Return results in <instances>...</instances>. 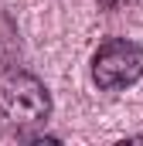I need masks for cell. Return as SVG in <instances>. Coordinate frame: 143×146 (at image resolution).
I'll return each instance as SVG.
<instances>
[{
	"mask_svg": "<svg viewBox=\"0 0 143 146\" xmlns=\"http://www.w3.org/2000/svg\"><path fill=\"white\" fill-rule=\"evenodd\" d=\"M51 115V95L44 82L31 72L7 68L0 72V122L14 133L44 126Z\"/></svg>",
	"mask_w": 143,
	"mask_h": 146,
	"instance_id": "6da1fadb",
	"label": "cell"
},
{
	"mask_svg": "<svg viewBox=\"0 0 143 146\" xmlns=\"http://www.w3.org/2000/svg\"><path fill=\"white\" fill-rule=\"evenodd\" d=\"M143 78V48L126 41V37H112L102 41L92 54V82L102 92H119L130 88Z\"/></svg>",
	"mask_w": 143,
	"mask_h": 146,
	"instance_id": "7a4b0ae2",
	"label": "cell"
},
{
	"mask_svg": "<svg viewBox=\"0 0 143 146\" xmlns=\"http://www.w3.org/2000/svg\"><path fill=\"white\" fill-rule=\"evenodd\" d=\"M99 3H102L106 10H119V7H123V3H130V0H99Z\"/></svg>",
	"mask_w": 143,
	"mask_h": 146,
	"instance_id": "3957f363",
	"label": "cell"
}]
</instances>
